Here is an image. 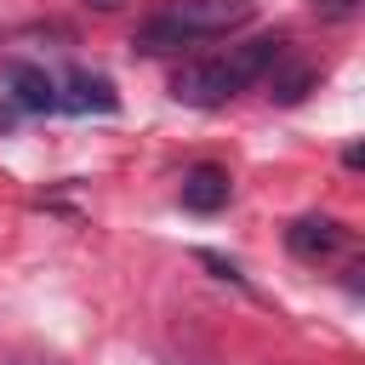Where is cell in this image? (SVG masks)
I'll list each match as a JSON object with an SVG mask.
<instances>
[{
    "label": "cell",
    "instance_id": "cell-1",
    "mask_svg": "<svg viewBox=\"0 0 365 365\" xmlns=\"http://www.w3.org/2000/svg\"><path fill=\"white\" fill-rule=\"evenodd\" d=\"M279 57H285V40H279V34H262V40L228 46V51H217V57L182 63V68L171 74V97L188 103V108H217V103H228L234 91H245L251 80H262Z\"/></svg>",
    "mask_w": 365,
    "mask_h": 365
},
{
    "label": "cell",
    "instance_id": "cell-2",
    "mask_svg": "<svg viewBox=\"0 0 365 365\" xmlns=\"http://www.w3.org/2000/svg\"><path fill=\"white\" fill-rule=\"evenodd\" d=\"M251 11H257L251 0H165L154 17L137 23L131 46H137L143 57L182 51V46H194V40H217V34L240 29V23H251Z\"/></svg>",
    "mask_w": 365,
    "mask_h": 365
},
{
    "label": "cell",
    "instance_id": "cell-3",
    "mask_svg": "<svg viewBox=\"0 0 365 365\" xmlns=\"http://www.w3.org/2000/svg\"><path fill=\"white\" fill-rule=\"evenodd\" d=\"M57 108H68V114H114V108H120V91H114L108 74L74 68V74L57 86Z\"/></svg>",
    "mask_w": 365,
    "mask_h": 365
},
{
    "label": "cell",
    "instance_id": "cell-4",
    "mask_svg": "<svg viewBox=\"0 0 365 365\" xmlns=\"http://www.w3.org/2000/svg\"><path fill=\"white\" fill-rule=\"evenodd\" d=\"M342 240H348V228H342L336 217H297V222L285 228V245H291L302 262H319V257L342 251Z\"/></svg>",
    "mask_w": 365,
    "mask_h": 365
},
{
    "label": "cell",
    "instance_id": "cell-5",
    "mask_svg": "<svg viewBox=\"0 0 365 365\" xmlns=\"http://www.w3.org/2000/svg\"><path fill=\"white\" fill-rule=\"evenodd\" d=\"M6 86H11V103L29 108V114L57 108V80H51L40 63H6Z\"/></svg>",
    "mask_w": 365,
    "mask_h": 365
},
{
    "label": "cell",
    "instance_id": "cell-6",
    "mask_svg": "<svg viewBox=\"0 0 365 365\" xmlns=\"http://www.w3.org/2000/svg\"><path fill=\"white\" fill-rule=\"evenodd\" d=\"M177 194H182L188 211H222L228 194H234V182H228L222 165H194V171H182V188Z\"/></svg>",
    "mask_w": 365,
    "mask_h": 365
},
{
    "label": "cell",
    "instance_id": "cell-7",
    "mask_svg": "<svg viewBox=\"0 0 365 365\" xmlns=\"http://www.w3.org/2000/svg\"><path fill=\"white\" fill-rule=\"evenodd\" d=\"M319 11H331V17H354L359 11V0H314Z\"/></svg>",
    "mask_w": 365,
    "mask_h": 365
},
{
    "label": "cell",
    "instance_id": "cell-8",
    "mask_svg": "<svg viewBox=\"0 0 365 365\" xmlns=\"http://www.w3.org/2000/svg\"><path fill=\"white\" fill-rule=\"evenodd\" d=\"M0 365H63V359H51V354H29V359H23V354H17V359H0Z\"/></svg>",
    "mask_w": 365,
    "mask_h": 365
},
{
    "label": "cell",
    "instance_id": "cell-9",
    "mask_svg": "<svg viewBox=\"0 0 365 365\" xmlns=\"http://www.w3.org/2000/svg\"><path fill=\"white\" fill-rule=\"evenodd\" d=\"M86 6H97V11H108V6H120V0H86Z\"/></svg>",
    "mask_w": 365,
    "mask_h": 365
}]
</instances>
